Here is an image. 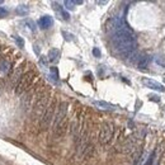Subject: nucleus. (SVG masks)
<instances>
[{
    "mask_svg": "<svg viewBox=\"0 0 165 165\" xmlns=\"http://www.w3.org/2000/svg\"><path fill=\"white\" fill-rule=\"evenodd\" d=\"M142 84L145 85L146 88H150V89H153V90H157V91H165V88L163 87V85L160 83H157L155 80H153V79H149V77H142Z\"/></svg>",
    "mask_w": 165,
    "mask_h": 165,
    "instance_id": "obj_11",
    "label": "nucleus"
},
{
    "mask_svg": "<svg viewBox=\"0 0 165 165\" xmlns=\"http://www.w3.org/2000/svg\"><path fill=\"white\" fill-rule=\"evenodd\" d=\"M62 34L65 36V38H66V40H71V34H67L66 32H62Z\"/></svg>",
    "mask_w": 165,
    "mask_h": 165,
    "instance_id": "obj_28",
    "label": "nucleus"
},
{
    "mask_svg": "<svg viewBox=\"0 0 165 165\" xmlns=\"http://www.w3.org/2000/svg\"><path fill=\"white\" fill-rule=\"evenodd\" d=\"M37 77V73L34 70H29L24 73V75L20 77V80L18 81L17 87H15V93L18 95L24 94V93L32 87V83L34 81V79Z\"/></svg>",
    "mask_w": 165,
    "mask_h": 165,
    "instance_id": "obj_5",
    "label": "nucleus"
},
{
    "mask_svg": "<svg viewBox=\"0 0 165 165\" xmlns=\"http://www.w3.org/2000/svg\"><path fill=\"white\" fill-rule=\"evenodd\" d=\"M93 104L100 109H113L114 108V105H112L108 102H104V100H95V102H93Z\"/></svg>",
    "mask_w": 165,
    "mask_h": 165,
    "instance_id": "obj_16",
    "label": "nucleus"
},
{
    "mask_svg": "<svg viewBox=\"0 0 165 165\" xmlns=\"http://www.w3.org/2000/svg\"><path fill=\"white\" fill-rule=\"evenodd\" d=\"M67 109H69V103L62 102L59 104L53 117L52 122V131L55 136H61L65 132L67 127Z\"/></svg>",
    "mask_w": 165,
    "mask_h": 165,
    "instance_id": "obj_2",
    "label": "nucleus"
},
{
    "mask_svg": "<svg viewBox=\"0 0 165 165\" xmlns=\"http://www.w3.org/2000/svg\"><path fill=\"white\" fill-rule=\"evenodd\" d=\"M114 135V126L111 122H105V123L102 126L99 132V142L100 145H108V143L112 141Z\"/></svg>",
    "mask_w": 165,
    "mask_h": 165,
    "instance_id": "obj_8",
    "label": "nucleus"
},
{
    "mask_svg": "<svg viewBox=\"0 0 165 165\" xmlns=\"http://www.w3.org/2000/svg\"><path fill=\"white\" fill-rule=\"evenodd\" d=\"M24 66H26V62L20 64V65H19L18 67H15V70H14V73H13V74H12V76H10V84H12V87H13V85H15V87H17V84H18V81L20 80V77H22V76L24 75V73H23Z\"/></svg>",
    "mask_w": 165,
    "mask_h": 165,
    "instance_id": "obj_10",
    "label": "nucleus"
},
{
    "mask_svg": "<svg viewBox=\"0 0 165 165\" xmlns=\"http://www.w3.org/2000/svg\"><path fill=\"white\" fill-rule=\"evenodd\" d=\"M47 59H48V61H51V62H56L57 60L60 59V51H59L57 48H52V50H50Z\"/></svg>",
    "mask_w": 165,
    "mask_h": 165,
    "instance_id": "obj_17",
    "label": "nucleus"
},
{
    "mask_svg": "<svg viewBox=\"0 0 165 165\" xmlns=\"http://www.w3.org/2000/svg\"><path fill=\"white\" fill-rule=\"evenodd\" d=\"M53 9H55L57 13L60 14V17H61L64 20H69V19H70V14H69V13H67L65 9H64L61 5L57 4V3H53Z\"/></svg>",
    "mask_w": 165,
    "mask_h": 165,
    "instance_id": "obj_15",
    "label": "nucleus"
},
{
    "mask_svg": "<svg viewBox=\"0 0 165 165\" xmlns=\"http://www.w3.org/2000/svg\"><path fill=\"white\" fill-rule=\"evenodd\" d=\"M156 62L159 64V65H161V66H165V61L163 59H156Z\"/></svg>",
    "mask_w": 165,
    "mask_h": 165,
    "instance_id": "obj_26",
    "label": "nucleus"
},
{
    "mask_svg": "<svg viewBox=\"0 0 165 165\" xmlns=\"http://www.w3.org/2000/svg\"><path fill=\"white\" fill-rule=\"evenodd\" d=\"M150 62H151V56L150 55H142L140 59H139V69H146L149 65H150Z\"/></svg>",
    "mask_w": 165,
    "mask_h": 165,
    "instance_id": "obj_14",
    "label": "nucleus"
},
{
    "mask_svg": "<svg viewBox=\"0 0 165 165\" xmlns=\"http://www.w3.org/2000/svg\"><path fill=\"white\" fill-rule=\"evenodd\" d=\"M51 74L55 75V79L59 77V73H57V69L56 67H51Z\"/></svg>",
    "mask_w": 165,
    "mask_h": 165,
    "instance_id": "obj_23",
    "label": "nucleus"
},
{
    "mask_svg": "<svg viewBox=\"0 0 165 165\" xmlns=\"http://www.w3.org/2000/svg\"><path fill=\"white\" fill-rule=\"evenodd\" d=\"M52 24H53V19L50 15H43L38 20V26H40V28H42V29H48V28L52 27Z\"/></svg>",
    "mask_w": 165,
    "mask_h": 165,
    "instance_id": "obj_12",
    "label": "nucleus"
},
{
    "mask_svg": "<svg viewBox=\"0 0 165 165\" xmlns=\"http://www.w3.org/2000/svg\"><path fill=\"white\" fill-rule=\"evenodd\" d=\"M26 24H27L28 27H29V29H32V31H34V29H36V24L32 22L31 19H27V20H26Z\"/></svg>",
    "mask_w": 165,
    "mask_h": 165,
    "instance_id": "obj_21",
    "label": "nucleus"
},
{
    "mask_svg": "<svg viewBox=\"0 0 165 165\" xmlns=\"http://www.w3.org/2000/svg\"><path fill=\"white\" fill-rule=\"evenodd\" d=\"M93 55H94L95 57H100V50L95 47L94 50H93Z\"/></svg>",
    "mask_w": 165,
    "mask_h": 165,
    "instance_id": "obj_22",
    "label": "nucleus"
},
{
    "mask_svg": "<svg viewBox=\"0 0 165 165\" xmlns=\"http://www.w3.org/2000/svg\"><path fill=\"white\" fill-rule=\"evenodd\" d=\"M0 4H3V3H2V2H0Z\"/></svg>",
    "mask_w": 165,
    "mask_h": 165,
    "instance_id": "obj_29",
    "label": "nucleus"
},
{
    "mask_svg": "<svg viewBox=\"0 0 165 165\" xmlns=\"http://www.w3.org/2000/svg\"><path fill=\"white\" fill-rule=\"evenodd\" d=\"M14 41L17 42L18 47H24V41L22 37H19V36H14Z\"/></svg>",
    "mask_w": 165,
    "mask_h": 165,
    "instance_id": "obj_19",
    "label": "nucleus"
},
{
    "mask_svg": "<svg viewBox=\"0 0 165 165\" xmlns=\"http://www.w3.org/2000/svg\"><path fill=\"white\" fill-rule=\"evenodd\" d=\"M125 24H127V23L122 18L114 17V18H111L108 22L105 23V31H107V33H109L112 36V34L116 33L117 31H119Z\"/></svg>",
    "mask_w": 165,
    "mask_h": 165,
    "instance_id": "obj_9",
    "label": "nucleus"
},
{
    "mask_svg": "<svg viewBox=\"0 0 165 165\" xmlns=\"http://www.w3.org/2000/svg\"><path fill=\"white\" fill-rule=\"evenodd\" d=\"M112 45L117 55L121 57H130L136 51V36L133 31L127 24H125L119 31L112 34Z\"/></svg>",
    "mask_w": 165,
    "mask_h": 165,
    "instance_id": "obj_1",
    "label": "nucleus"
},
{
    "mask_svg": "<svg viewBox=\"0 0 165 165\" xmlns=\"http://www.w3.org/2000/svg\"><path fill=\"white\" fill-rule=\"evenodd\" d=\"M64 5L66 6L67 9H70V10H73L74 8H75V2H71V0H66L65 3H64Z\"/></svg>",
    "mask_w": 165,
    "mask_h": 165,
    "instance_id": "obj_20",
    "label": "nucleus"
},
{
    "mask_svg": "<svg viewBox=\"0 0 165 165\" xmlns=\"http://www.w3.org/2000/svg\"><path fill=\"white\" fill-rule=\"evenodd\" d=\"M137 141H139V135H137V133H133V135H131V136H128L127 139H125V140L117 146V151H118V153H122V154L132 153L133 150L136 149Z\"/></svg>",
    "mask_w": 165,
    "mask_h": 165,
    "instance_id": "obj_7",
    "label": "nucleus"
},
{
    "mask_svg": "<svg viewBox=\"0 0 165 165\" xmlns=\"http://www.w3.org/2000/svg\"><path fill=\"white\" fill-rule=\"evenodd\" d=\"M6 14H8V10L4 9V8H0V17H4V15H6Z\"/></svg>",
    "mask_w": 165,
    "mask_h": 165,
    "instance_id": "obj_24",
    "label": "nucleus"
},
{
    "mask_svg": "<svg viewBox=\"0 0 165 165\" xmlns=\"http://www.w3.org/2000/svg\"><path fill=\"white\" fill-rule=\"evenodd\" d=\"M50 93L46 91H42V94L38 97V99L36 100V103L32 107V111H31V121L32 122H40L43 117V114L47 109V107L50 104Z\"/></svg>",
    "mask_w": 165,
    "mask_h": 165,
    "instance_id": "obj_3",
    "label": "nucleus"
},
{
    "mask_svg": "<svg viewBox=\"0 0 165 165\" xmlns=\"http://www.w3.org/2000/svg\"><path fill=\"white\" fill-rule=\"evenodd\" d=\"M57 109V102H56V98L52 99L51 102H50L47 109L43 114V117H42V119L40 121V128L41 131H45L47 130V128L50 127V125L53 122V117H55V112Z\"/></svg>",
    "mask_w": 165,
    "mask_h": 165,
    "instance_id": "obj_6",
    "label": "nucleus"
},
{
    "mask_svg": "<svg viewBox=\"0 0 165 165\" xmlns=\"http://www.w3.org/2000/svg\"><path fill=\"white\" fill-rule=\"evenodd\" d=\"M47 60H48V59H46V56H42V57H41V64L46 65V64H47Z\"/></svg>",
    "mask_w": 165,
    "mask_h": 165,
    "instance_id": "obj_27",
    "label": "nucleus"
},
{
    "mask_svg": "<svg viewBox=\"0 0 165 165\" xmlns=\"http://www.w3.org/2000/svg\"><path fill=\"white\" fill-rule=\"evenodd\" d=\"M42 88H41V85L37 84V85H34V87H31L29 89H28L24 94H23V98L20 99V103H22V107H23V109H29L33 107V104L36 103V100L38 99V97L42 94Z\"/></svg>",
    "mask_w": 165,
    "mask_h": 165,
    "instance_id": "obj_4",
    "label": "nucleus"
},
{
    "mask_svg": "<svg viewBox=\"0 0 165 165\" xmlns=\"http://www.w3.org/2000/svg\"><path fill=\"white\" fill-rule=\"evenodd\" d=\"M150 99H151V100H154V102H160V99H159V97H157V95H150Z\"/></svg>",
    "mask_w": 165,
    "mask_h": 165,
    "instance_id": "obj_25",
    "label": "nucleus"
},
{
    "mask_svg": "<svg viewBox=\"0 0 165 165\" xmlns=\"http://www.w3.org/2000/svg\"><path fill=\"white\" fill-rule=\"evenodd\" d=\"M12 71V64L8 59H5L3 57L2 60H0V74H6V73H10Z\"/></svg>",
    "mask_w": 165,
    "mask_h": 165,
    "instance_id": "obj_13",
    "label": "nucleus"
},
{
    "mask_svg": "<svg viewBox=\"0 0 165 165\" xmlns=\"http://www.w3.org/2000/svg\"><path fill=\"white\" fill-rule=\"evenodd\" d=\"M28 12H29V9H28L27 5H20L17 8V13L19 14V15H27Z\"/></svg>",
    "mask_w": 165,
    "mask_h": 165,
    "instance_id": "obj_18",
    "label": "nucleus"
}]
</instances>
